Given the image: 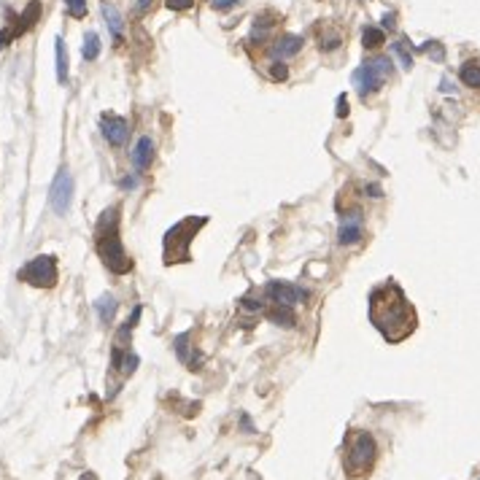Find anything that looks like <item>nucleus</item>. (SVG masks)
I'll use <instances>...</instances> for the list:
<instances>
[{"label": "nucleus", "mask_w": 480, "mask_h": 480, "mask_svg": "<svg viewBox=\"0 0 480 480\" xmlns=\"http://www.w3.org/2000/svg\"><path fill=\"white\" fill-rule=\"evenodd\" d=\"M383 40H386V36H383V30H378V27H367V30L361 33L364 49H378Z\"/></svg>", "instance_id": "nucleus-22"}, {"label": "nucleus", "mask_w": 480, "mask_h": 480, "mask_svg": "<svg viewBox=\"0 0 480 480\" xmlns=\"http://www.w3.org/2000/svg\"><path fill=\"white\" fill-rule=\"evenodd\" d=\"M421 52H423L426 57H432L435 62H442V60H445V46H442L440 40H426V43L421 46Z\"/></svg>", "instance_id": "nucleus-23"}, {"label": "nucleus", "mask_w": 480, "mask_h": 480, "mask_svg": "<svg viewBox=\"0 0 480 480\" xmlns=\"http://www.w3.org/2000/svg\"><path fill=\"white\" fill-rule=\"evenodd\" d=\"M57 260L49 257V254H40L36 260H30L20 270V280L30 283V286H38V289H52L57 283Z\"/></svg>", "instance_id": "nucleus-6"}, {"label": "nucleus", "mask_w": 480, "mask_h": 480, "mask_svg": "<svg viewBox=\"0 0 480 480\" xmlns=\"http://www.w3.org/2000/svg\"><path fill=\"white\" fill-rule=\"evenodd\" d=\"M189 338H192V332H181L179 338L173 340V345H176V354H179L181 361H189Z\"/></svg>", "instance_id": "nucleus-24"}, {"label": "nucleus", "mask_w": 480, "mask_h": 480, "mask_svg": "<svg viewBox=\"0 0 480 480\" xmlns=\"http://www.w3.org/2000/svg\"><path fill=\"white\" fill-rule=\"evenodd\" d=\"M70 202H73V176L68 173V167H62L60 173L52 181V189H49V205L57 216H65L70 211Z\"/></svg>", "instance_id": "nucleus-8"}, {"label": "nucleus", "mask_w": 480, "mask_h": 480, "mask_svg": "<svg viewBox=\"0 0 480 480\" xmlns=\"http://www.w3.org/2000/svg\"><path fill=\"white\" fill-rule=\"evenodd\" d=\"M81 480H95V478H87V475H84V478H81Z\"/></svg>", "instance_id": "nucleus-37"}, {"label": "nucleus", "mask_w": 480, "mask_h": 480, "mask_svg": "<svg viewBox=\"0 0 480 480\" xmlns=\"http://www.w3.org/2000/svg\"><path fill=\"white\" fill-rule=\"evenodd\" d=\"M81 54H84V60L92 62L100 57V36L95 33V30H89L87 36H84V46H81Z\"/></svg>", "instance_id": "nucleus-18"}, {"label": "nucleus", "mask_w": 480, "mask_h": 480, "mask_svg": "<svg viewBox=\"0 0 480 480\" xmlns=\"http://www.w3.org/2000/svg\"><path fill=\"white\" fill-rule=\"evenodd\" d=\"M383 27L394 30V27H397V17H394V14H383Z\"/></svg>", "instance_id": "nucleus-35"}, {"label": "nucleus", "mask_w": 480, "mask_h": 480, "mask_svg": "<svg viewBox=\"0 0 480 480\" xmlns=\"http://www.w3.org/2000/svg\"><path fill=\"white\" fill-rule=\"evenodd\" d=\"M95 246H98V254H100L103 264L117 273V276H124L133 270V260L127 257L124 246H121L119 238V208H108L103 213L100 224H98V232H95Z\"/></svg>", "instance_id": "nucleus-2"}, {"label": "nucleus", "mask_w": 480, "mask_h": 480, "mask_svg": "<svg viewBox=\"0 0 480 480\" xmlns=\"http://www.w3.org/2000/svg\"><path fill=\"white\" fill-rule=\"evenodd\" d=\"M391 54L400 60L402 70H410V68H413V54H410V49H407V43H405V40L391 43Z\"/></svg>", "instance_id": "nucleus-20"}, {"label": "nucleus", "mask_w": 480, "mask_h": 480, "mask_svg": "<svg viewBox=\"0 0 480 480\" xmlns=\"http://www.w3.org/2000/svg\"><path fill=\"white\" fill-rule=\"evenodd\" d=\"M389 76H391V60L389 57H370L361 68L354 70L351 81H354L359 98H367V95L378 92Z\"/></svg>", "instance_id": "nucleus-5"}, {"label": "nucleus", "mask_w": 480, "mask_h": 480, "mask_svg": "<svg viewBox=\"0 0 480 480\" xmlns=\"http://www.w3.org/2000/svg\"><path fill=\"white\" fill-rule=\"evenodd\" d=\"M300 49H302V36L283 33V36H278V38L273 40V46H270V57H273V60L286 62L289 57H294Z\"/></svg>", "instance_id": "nucleus-10"}, {"label": "nucleus", "mask_w": 480, "mask_h": 480, "mask_svg": "<svg viewBox=\"0 0 480 480\" xmlns=\"http://www.w3.org/2000/svg\"><path fill=\"white\" fill-rule=\"evenodd\" d=\"M335 114H338V117H345V114H348V98H345V95H340V98H338V111H335Z\"/></svg>", "instance_id": "nucleus-32"}, {"label": "nucleus", "mask_w": 480, "mask_h": 480, "mask_svg": "<svg viewBox=\"0 0 480 480\" xmlns=\"http://www.w3.org/2000/svg\"><path fill=\"white\" fill-rule=\"evenodd\" d=\"M378 459L375 437L364 429H354L345 437V453H343V470L348 478H364Z\"/></svg>", "instance_id": "nucleus-3"}, {"label": "nucleus", "mask_w": 480, "mask_h": 480, "mask_svg": "<svg viewBox=\"0 0 480 480\" xmlns=\"http://www.w3.org/2000/svg\"><path fill=\"white\" fill-rule=\"evenodd\" d=\"M54 57H57V81L68 84V49H65V40L54 38Z\"/></svg>", "instance_id": "nucleus-17"}, {"label": "nucleus", "mask_w": 480, "mask_h": 480, "mask_svg": "<svg viewBox=\"0 0 480 480\" xmlns=\"http://www.w3.org/2000/svg\"><path fill=\"white\" fill-rule=\"evenodd\" d=\"M208 224V216H189V219L173 224L165 232V264H176V262H189V246L195 235Z\"/></svg>", "instance_id": "nucleus-4"}, {"label": "nucleus", "mask_w": 480, "mask_h": 480, "mask_svg": "<svg viewBox=\"0 0 480 480\" xmlns=\"http://www.w3.org/2000/svg\"><path fill=\"white\" fill-rule=\"evenodd\" d=\"M442 92H453V87H451V79H448V76L442 79Z\"/></svg>", "instance_id": "nucleus-36"}, {"label": "nucleus", "mask_w": 480, "mask_h": 480, "mask_svg": "<svg viewBox=\"0 0 480 480\" xmlns=\"http://www.w3.org/2000/svg\"><path fill=\"white\" fill-rule=\"evenodd\" d=\"M370 321L389 343H402L416 329V310L394 280L370 294Z\"/></svg>", "instance_id": "nucleus-1"}, {"label": "nucleus", "mask_w": 480, "mask_h": 480, "mask_svg": "<svg viewBox=\"0 0 480 480\" xmlns=\"http://www.w3.org/2000/svg\"><path fill=\"white\" fill-rule=\"evenodd\" d=\"M65 6H68V14H70L73 20L87 17V0H65Z\"/></svg>", "instance_id": "nucleus-25"}, {"label": "nucleus", "mask_w": 480, "mask_h": 480, "mask_svg": "<svg viewBox=\"0 0 480 480\" xmlns=\"http://www.w3.org/2000/svg\"><path fill=\"white\" fill-rule=\"evenodd\" d=\"M464 87H472V89H480V65L478 62H464L459 70Z\"/></svg>", "instance_id": "nucleus-19"}, {"label": "nucleus", "mask_w": 480, "mask_h": 480, "mask_svg": "<svg viewBox=\"0 0 480 480\" xmlns=\"http://www.w3.org/2000/svg\"><path fill=\"white\" fill-rule=\"evenodd\" d=\"M364 192H370V197H383L380 183H367V186H364Z\"/></svg>", "instance_id": "nucleus-34"}, {"label": "nucleus", "mask_w": 480, "mask_h": 480, "mask_svg": "<svg viewBox=\"0 0 480 480\" xmlns=\"http://www.w3.org/2000/svg\"><path fill=\"white\" fill-rule=\"evenodd\" d=\"M100 130H103V138L108 140L111 146H124V143H127V135H130L127 119H121V117H108V114L100 119Z\"/></svg>", "instance_id": "nucleus-9"}, {"label": "nucleus", "mask_w": 480, "mask_h": 480, "mask_svg": "<svg viewBox=\"0 0 480 480\" xmlns=\"http://www.w3.org/2000/svg\"><path fill=\"white\" fill-rule=\"evenodd\" d=\"M100 11H103V20H105V24H108V30L114 33V40L119 43L121 33H124V20H121L119 8H117L114 3H108V0H103V3H100Z\"/></svg>", "instance_id": "nucleus-13"}, {"label": "nucleus", "mask_w": 480, "mask_h": 480, "mask_svg": "<svg viewBox=\"0 0 480 480\" xmlns=\"http://www.w3.org/2000/svg\"><path fill=\"white\" fill-rule=\"evenodd\" d=\"M130 160H133V165H135V170H149L151 165H154V140L149 138V135H143V138H138V143H135V149H133V154H130Z\"/></svg>", "instance_id": "nucleus-12"}, {"label": "nucleus", "mask_w": 480, "mask_h": 480, "mask_svg": "<svg viewBox=\"0 0 480 480\" xmlns=\"http://www.w3.org/2000/svg\"><path fill=\"white\" fill-rule=\"evenodd\" d=\"M270 30H273V22L267 20V17H257V20H254V27H251V40L264 43L267 36H270Z\"/></svg>", "instance_id": "nucleus-21"}, {"label": "nucleus", "mask_w": 480, "mask_h": 480, "mask_svg": "<svg viewBox=\"0 0 480 480\" xmlns=\"http://www.w3.org/2000/svg\"><path fill=\"white\" fill-rule=\"evenodd\" d=\"M361 238H364L361 213L359 211H354L351 216H345V219H343L340 230H338V243H340V246H354V243H359Z\"/></svg>", "instance_id": "nucleus-11"}, {"label": "nucleus", "mask_w": 480, "mask_h": 480, "mask_svg": "<svg viewBox=\"0 0 480 480\" xmlns=\"http://www.w3.org/2000/svg\"><path fill=\"white\" fill-rule=\"evenodd\" d=\"M117 308H119V302L114 300L111 294H103L100 300L95 302V310H98V319H100L103 324H111V321H114V316H117Z\"/></svg>", "instance_id": "nucleus-16"}, {"label": "nucleus", "mask_w": 480, "mask_h": 480, "mask_svg": "<svg viewBox=\"0 0 480 480\" xmlns=\"http://www.w3.org/2000/svg\"><path fill=\"white\" fill-rule=\"evenodd\" d=\"M238 6V0H213V8L216 11H232Z\"/></svg>", "instance_id": "nucleus-31"}, {"label": "nucleus", "mask_w": 480, "mask_h": 480, "mask_svg": "<svg viewBox=\"0 0 480 480\" xmlns=\"http://www.w3.org/2000/svg\"><path fill=\"white\" fill-rule=\"evenodd\" d=\"M119 186L121 189H135V186H138V179H135V176H124V179L119 181Z\"/></svg>", "instance_id": "nucleus-33"}, {"label": "nucleus", "mask_w": 480, "mask_h": 480, "mask_svg": "<svg viewBox=\"0 0 480 480\" xmlns=\"http://www.w3.org/2000/svg\"><path fill=\"white\" fill-rule=\"evenodd\" d=\"M270 79H273V81H286V79H289V68H286V62L276 60L273 65H270Z\"/></svg>", "instance_id": "nucleus-26"}, {"label": "nucleus", "mask_w": 480, "mask_h": 480, "mask_svg": "<svg viewBox=\"0 0 480 480\" xmlns=\"http://www.w3.org/2000/svg\"><path fill=\"white\" fill-rule=\"evenodd\" d=\"M14 38H17V36H14V27H6V30H0V49H6V46H8V43H11Z\"/></svg>", "instance_id": "nucleus-30"}, {"label": "nucleus", "mask_w": 480, "mask_h": 480, "mask_svg": "<svg viewBox=\"0 0 480 480\" xmlns=\"http://www.w3.org/2000/svg\"><path fill=\"white\" fill-rule=\"evenodd\" d=\"M38 17H40V3L38 0H33L24 11L20 14V20H17V27H14V36H22V33H27L36 22H38Z\"/></svg>", "instance_id": "nucleus-15"}, {"label": "nucleus", "mask_w": 480, "mask_h": 480, "mask_svg": "<svg viewBox=\"0 0 480 480\" xmlns=\"http://www.w3.org/2000/svg\"><path fill=\"white\" fill-rule=\"evenodd\" d=\"M264 316L273 321V324H278V327H286V329H292L297 324L294 308H286V305H270V308H264Z\"/></svg>", "instance_id": "nucleus-14"}, {"label": "nucleus", "mask_w": 480, "mask_h": 480, "mask_svg": "<svg viewBox=\"0 0 480 480\" xmlns=\"http://www.w3.org/2000/svg\"><path fill=\"white\" fill-rule=\"evenodd\" d=\"M133 8L135 14H149L154 8V0H133Z\"/></svg>", "instance_id": "nucleus-29"}, {"label": "nucleus", "mask_w": 480, "mask_h": 480, "mask_svg": "<svg viewBox=\"0 0 480 480\" xmlns=\"http://www.w3.org/2000/svg\"><path fill=\"white\" fill-rule=\"evenodd\" d=\"M165 3H167V8H173V11H186V8L195 6V0H165Z\"/></svg>", "instance_id": "nucleus-28"}, {"label": "nucleus", "mask_w": 480, "mask_h": 480, "mask_svg": "<svg viewBox=\"0 0 480 480\" xmlns=\"http://www.w3.org/2000/svg\"><path fill=\"white\" fill-rule=\"evenodd\" d=\"M340 43H343V38L335 33V36H329V38H324L321 36V52H335V49H340Z\"/></svg>", "instance_id": "nucleus-27"}, {"label": "nucleus", "mask_w": 480, "mask_h": 480, "mask_svg": "<svg viewBox=\"0 0 480 480\" xmlns=\"http://www.w3.org/2000/svg\"><path fill=\"white\" fill-rule=\"evenodd\" d=\"M262 297H264L267 302H273V305H286V308H294V305H300V302L308 300L310 294H308V289L294 286V283H286V280H270V283L264 286Z\"/></svg>", "instance_id": "nucleus-7"}]
</instances>
